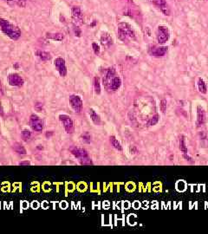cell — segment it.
Wrapping results in <instances>:
<instances>
[{"instance_id":"cell-46","label":"cell","mask_w":208,"mask_h":234,"mask_svg":"<svg viewBox=\"0 0 208 234\" xmlns=\"http://www.w3.org/2000/svg\"><path fill=\"white\" fill-rule=\"evenodd\" d=\"M5 1H7V2H14L15 0H5Z\"/></svg>"},{"instance_id":"cell-33","label":"cell","mask_w":208,"mask_h":234,"mask_svg":"<svg viewBox=\"0 0 208 234\" xmlns=\"http://www.w3.org/2000/svg\"><path fill=\"white\" fill-rule=\"evenodd\" d=\"M15 2L20 7H24L26 4V0H15Z\"/></svg>"},{"instance_id":"cell-37","label":"cell","mask_w":208,"mask_h":234,"mask_svg":"<svg viewBox=\"0 0 208 234\" xmlns=\"http://www.w3.org/2000/svg\"><path fill=\"white\" fill-rule=\"evenodd\" d=\"M0 115H1V116H4V108H3V106H2L1 101H0Z\"/></svg>"},{"instance_id":"cell-36","label":"cell","mask_w":208,"mask_h":234,"mask_svg":"<svg viewBox=\"0 0 208 234\" xmlns=\"http://www.w3.org/2000/svg\"><path fill=\"white\" fill-rule=\"evenodd\" d=\"M19 165L20 166H28V165H31V162L28 161V160H26V161H21V162H19Z\"/></svg>"},{"instance_id":"cell-45","label":"cell","mask_w":208,"mask_h":234,"mask_svg":"<svg viewBox=\"0 0 208 234\" xmlns=\"http://www.w3.org/2000/svg\"><path fill=\"white\" fill-rule=\"evenodd\" d=\"M61 206H62V204H61ZM67 205H66V203L65 202H63V207H65Z\"/></svg>"},{"instance_id":"cell-2","label":"cell","mask_w":208,"mask_h":234,"mask_svg":"<svg viewBox=\"0 0 208 234\" xmlns=\"http://www.w3.org/2000/svg\"><path fill=\"white\" fill-rule=\"evenodd\" d=\"M69 103L71 108L76 113H81L83 109V101L82 100L81 96L77 95H71L69 96Z\"/></svg>"},{"instance_id":"cell-7","label":"cell","mask_w":208,"mask_h":234,"mask_svg":"<svg viewBox=\"0 0 208 234\" xmlns=\"http://www.w3.org/2000/svg\"><path fill=\"white\" fill-rule=\"evenodd\" d=\"M71 16H72V19H73L74 23H77V25L83 23V14H82L81 8L79 6L72 7Z\"/></svg>"},{"instance_id":"cell-44","label":"cell","mask_w":208,"mask_h":234,"mask_svg":"<svg viewBox=\"0 0 208 234\" xmlns=\"http://www.w3.org/2000/svg\"><path fill=\"white\" fill-rule=\"evenodd\" d=\"M96 24H97V21H94V22L91 23V25H90V26H91V27H94V26H96Z\"/></svg>"},{"instance_id":"cell-23","label":"cell","mask_w":208,"mask_h":234,"mask_svg":"<svg viewBox=\"0 0 208 234\" xmlns=\"http://www.w3.org/2000/svg\"><path fill=\"white\" fill-rule=\"evenodd\" d=\"M198 88H199V90H200L201 93H206V90H207L206 83L205 82V81L202 78H199V80H198Z\"/></svg>"},{"instance_id":"cell-5","label":"cell","mask_w":208,"mask_h":234,"mask_svg":"<svg viewBox=\"0 0 208 234\" xmlns=\"http://www.w3.org/2000/svg\"><path fill=\"white\" fill-rule=\"evenodd\" d=\"M169 30L166 26H159L157 31V40L159 43H165L169 39Z\"/></svg>"},{"instance_id":"cell-16","label":"cell","mask_w":208,"mask_h":234,"mask_svg":"<svg viewBox=\"0 0 208 234\" xmlns=\"http://www.w3.org/2000/svg\"><path fill=\"white\" fill-rule=\"evenodd\" d=\"M114 76H116V70L115 69H108L106 71V74L103 77V84L106 87H108L109 86V83L111 82L112 78L114 77Z\"/></svg>"},{"instance_id":"cell-12","label":"cell","mask_w":208,"mask_h":234,"mask_svg":"<svg viewBox=\"0 0 208 234\" xmlns=\"http://www.w3.org/2000/svg\"><path fill=\"white\" fill-rule=\"evenodd\" d=\"M70 152L77 159H82V158L89 157V153L85 148L75 147V148H72L70 149Z\"/></svg>"},{"instance_id":"cell-30","label":"cell","mask_w":208,"mask_h":234,"mask_svg":"<svg viewBox=\"0 0 208 234\" xmlns=\"http://www.w3.org/2000/svg\"><path fill=\"white\" fill-rule=\"evenodd\" d=\"M92 48H93V51H94L95 55H97V56H99V54H100V51H101L99 44H97V43H92Z\"/></svg>"},{"instance_id":"cell-41","label":"cell","mask_w":208,"mask_h":234,"mask_svg":"<svg viewBox=\"0 0 208 234\" xmlns=\"http://www.w3.org/2000/svg\"><path fill=\"white\" fill-rule=\"evenodd\" d=\"M13 67H14V69H16V70H17V69H19V64H18L17 62H16L15 64L13 65Z\"/></svg>"},{"instance_id":"cell-26","label":"cell","mask_w":208,"mask_h":234,"mask_svg":"<svg viewBox=\"0 0 208 234\" xmlns=\"http://www.w3.org/2000/svg\"><path fill=\"white\" fill-rule=\"evenodd\" d=\"M159 121V115H155L154 116L151 118L149 121H147V125L148 126H154V125L157 124V122Z\"/></svg>"},{"instance_id":"cell-9","label":"cell","mask_w":208,"mask_h":234,"mask_svg":"<svg viewBox=\"0 0 208 234\" xmlns=\"http://www.w3.org/2000/svg\"><path fill=\"white\" fill-rule=\"evenodd\" d=\"M118 29L123 31L124 33L127 35L128 39H135V32L133 30V28L131 27L130 24H128L127 23H125V22L120 23L118 24Z\"/></svg>"},{"instance_id":"cell-19","label":"cell","mask_w":208,"mask_h":234,"mask_svg":"<svg viewBox=\"0 0 208 234\" xmlns=\"http://www.w3.org/2000/svg\"><path fill=\"white\" fill-rule=\"evenodd\" d=\"M13 149L17 154H18L20 155H25L27 154V151H26L25 148L19 142H15L13 144Z\"/></svg>"},{"instance_id":"cell-31","label":"cell","mask_w":208,"mask_h":234,"mask_svg":"<svg viewBox=\"0 0 208 234\" xmlns=\"http://www.w3.org/2000/svg\"><path fill=\"white\" fill-rule=\"evenodd\" d=\"M160 108H161V112L163 114L166 113V100H161V104H160Z\"/></svg>"},{"instance_id":"cell-39","label":"cell","mask_w":208,"mask_h":234,"mask_svg":"<svg viewBox=\"0 0 208 234\" xmlns=\"http://www.w3.org/2000/svg\"><path fill=\"white\" fill-rule=\"evenodd\" d=\"M0 94H1V95H4V88H3V85H2L1 80H0Z\"/></svg>"},{"instance_id":"cell-3","label":"cell","mask_w":208,"mask_h":234,"mask_svg":"<svg viewBox=\"0 0 208 234\" xmlns=\"http://www.w3.org/2000/svg\"><path fill=\"white\" fill-rule=\"evenodd\" d=\"M30 126H31V129L37 133H40L42 132V129H43V123H42V119L37 115H31L30 116Z\"/></svg>"},{"instance_id":"cell-11","label":"cell","mask_w":208,"mask_h":234,"mask_svg":"<svg viewBox=\"0 0 208 234\" xmlns=\"http://www.w3.org/2000/svg\"><path fill=\"white\" fill-rule=\"evenodd\" d=\"M206 121V113L203 107H197V127H201Z\"/></svg>"},{"instance_id":"cell-38","label":"cell","mask_w":208,"mask_h":234,"mask_svg":"<svg viewBox=\"0 0 208 234\" xmlns=\"http://www.w3.org/2000/svg\"><path fill=\"white\" fill-rule=\"evenodd\" d=\"M130 152H131V154H136L138 152V150L135 147H132V148H130Z\"/></svg>"},{"instance_id":"cell-14","label":"cell","mask_w":208,"mask_h":234,"mask_svg":"<svg viewBox=\"0 0 208 234\" xmlns=\"http://www.w3.org/2000/svg\"><path fill=\"white\" fill-rule=\"evenodd\" d=\"M149 52L152 56H165L166 53L167 52V47H152L150 50H149Z\"/></svg>"},{"instance_id":"cell-17","label":"cell","mask_w":208,"mask_h":234,"mask_svg":"<svg viewBox=\"0 0 208 234\" xmlns=\"http://www.w3.org/2000/svg\"><path fill=\"white\" fill-rule=\"evenodd\" d=\"M121 85V78L119 76H114V77L112 78L108 88L111 90H113V91H116V90H119Z\"/></svg>"},{"instance_id":"cell-6","label":"cell","mask_w":208,"mask_h":234,"mask_svg":"<svg viewBox=\"0 0 208 234\" xmlns=\"http://www.w3.org/2000/svg\"><path fill=\"white\" fill-rule=\"evenodd\" d=\"M54 65L56 69L57 70L59 75L64 77L67 76V67H66L65 60L62 57H57L54 61Z\"/></svg>"},{"instance_id":"cell-8","label":"cell","mask_w":208,"mask_h":234,"mask_svg":"<svg viewBox=\"0 0 208 234\" xmlns=\"http://www.w3.org/2000/svg\"><path fill=\"white\" fill-rule=\"evenodd\" d=\"M179 144H180V149L183 154V158L190 162H193V159L188 155V153H187V148L186 145V136L184 134H181L179 137Z\"/></svg>"},{"instance_id":"cell-4","label":"cell","mask_w":208,"mask_h":234,"mask_svg":"<svg viewBox=\"0 0 208 234\" xmlns=\"http://www.w3.org/2000/svg\"><path fill=\"white\" fill-rule=\"evenodd\" d=\"M59 120L62 122L66 133L72 134L74 132V121L71 119V117L67 115H59Z\"/></svg>"},{"instance_id":"cell-43","label":"cell","mask_w":208,"mask_h":234,"mask_svg":"<svg viewBox=\"0 0 208 234\" xmlns=\"http://www.w3.org/2000/svg\"><path fill=\"white\" fill-rule=\"evenodd\" d=\"M37 149H38V150H42V149H43V147L41 146V145H39V146L37 147Z\"/></svg>"},{"instance_id":"cell-40","label":"cell","mask_w":208,"mask_h":234,"mask_svg":"<svg viewBox=\"0 0 208 234\" xmlns=\"http://www.w3.org/2000/svg\"><path fill=\"white\" fill-rule=\"evenodd\" d=\"M22 207H23V209H26V208H28V207H29V205H28L27 202H23L22 203Z\"/></svg>"},{"instance_id":"cell-34","label":"cell","mask_w":208,"mask_h":234,"mask_svg":"<svg viewBox=\"0 0 208 234\" xmlns=\"http://www.w3.org/2000/svg\"><path fill=\"white\" fill-rule=\"evenodd\" d=\"M35 109H37V111H42V102H36V104H35Z\"/></svg>"},{"instance_id":"cell-1","label":"cell","mask_w":208,"mask_h":234,"mask_svg":"<svg viewBox=\"0 0 208 234\" xmlns=\"http://www.w3.org/2000/svg\"><path fill=\"white\" fill-rule=\"evenodd\" d=\"M0 30L4 35L14 41L18 40L21 37V30L19 28L4 18H0Z\"/></svg>"},{"instance_id":"cell-32","label":"cell","mask_w":208,"mask_h":234,"mask_svg":"<svg viewBox=\"0 0 208 234\" xmlns=\"http://www.w3.org/2000/svg\"><path fill=\"white\" fill-rule=\"evenodd\" d=\"M200 137H201V140H206V143H208V132L202 131L201 133H200Z\"/></svg>"},{"instance_id":"cell-15","label":"cell","mask_w":208,"mask_h":234,"mask_svg":"<svg viewBox=\"0 0 208 234\" xmlns=\"http://www.w3.org/2000/svg\"><path fill=\"white\" fill-rule=\"evenodd\" d=\"M149 1L155 4L156 6H158L165 15H169V10L167 8L165 0H149Z\"/></svg>"},{"instance_id":"cell-13","label":"cell","mask_w":208,"mask_h":234,"mask_svg":"<svg viewBox=\"0 0 208 234\" xmlns=\"http://www.w3.org/2000/svg\"><path fill=\"white\" fill-rule=\"evenodd\" d=\"M101 44L104 47L108 49L109 47H111L113 45V38H112L111 35L108 33V32H103L102 36H101L100 39Z\"/></svg>"},{"instance_id":"cell-28","label":"cell","mask_w":208,"mask_h":234,"mask_svg":"<svg viewBox=\"0 0 208 234\" xmlns=\"http://www.w3.org/2000/svg\"><path fill=\"white\" fill-rule=\"evenodd\" d=\"M80 164H81V165H83V166H86V165H93V162L92 160H90L89 157H87V158L80 159Z\"/></svg>"},{"instance_id":"cell-27","label":"cell","mask_w":208,"mask_h":234,"mask_svg":"<svg viewBox=\"0 0 208 234\" xmlns=\"http://www.w3.org/2000/svg\"><path fill=\"white\" fill-rule=\"evenodd\" d=\"M73 31H74V34H75V36L76 37H82V30L79 28V26L78 25H74L73 26Z\"/></svg>"},{"instance_id":"cell-29","label":"cell","mask_w":208,"mask_h":234,"mask_svg":"<svg viewBox=\"0 0 208 234\" xmlns=\"http://www.w3.org/2000/svg\"><path fill=\"white\" fill-rule=\"evenodd\" d=\"M82 140H83L84 142H86V143H89L90 142V140H91V135L89 134H88V133H85V134H83L82 135Z\"/></svg>"},{"instance_id":"cell-18","label":"cell","mask_w":208,"mask_h":234,"mask_svg":"<svg viewBox=\"0 0 208 234\" xmlns=\"http://www.w3.org/2000/svg\"><path fill=\"white\" fill-rule=\"evenodd\" d=\"M89 116H90V119L91 121L95 123L96 125H101L102 123V121H101V117L96 112V110H94L93 109H90L89 110Z\"/></svg>"},{"instance_id":"cell-42","label":"cell","mask_w":208,"mask_h":234,"mask_svg":"<svg viewBox=\"0 0 208 234\" xmlns=\"http://www.w3.org/2000/svg\"><path fill=\"white\" fill-rule=\"evenodd\" d=\"M37 207H38V204H37V202L33 203V207H34V208H36V209H37Z\"/></svg>"},{"instance_id":"cell-24","label":"cell","mask_w":208,"mask_h":234,"mask_svg":"<svg viewBox=\"0 0 208 234\" xmlns=\"http://www.w3.org/2000/svg\"><path fill=\"white\" fill-rule=\"evenodd\" d=\"M94 90H95V92H96L97 95H100L101 94L100 80H99V78L97 77V76L94 78Z\"/></svg>"},{"instance_id":"cell-25","label":"cell","mask_w":208,"mask_h":234,"mask_svg":"<svg viewBox=\"0 0 208 234\" xmlns=\"http://www.w3.org/2000/svg\"><path fill=\"white\" fill-rule=\"evenodd\" d=\"M21 137L23 140H29L31 137V132L28 129H23V131L21 132Z\"/></svg>"},{"instance_id":"cell-21","label":"cell","mask_w":208,"mask_h":234,"mask_svg":"<svg viewBox=\"0 0 208 234\" xmlns=\"http://www.w3.org/2000/svg\"><path fill=\"white\" fill-rule=\"evenodd\" d=\"M109 141H110L113 148H116V150H118V151H122V146L120 143L119 140L116 139V136L112 135V136L109 137Z\"/></svg>"},{"instance_id":"cell-20","label":"cell","mask_w":208,"mask_h":234,"mask_svg":"<svg viewBox=\"0 0 208 234\" xmlns=\"http://www.w3.org/2000/svg\"><path fill=\"white\" fill-rule=\"evenodd\" d=\"M46 37L48 39H50V40H54V41H58V42H61L63 40L64 37H63V34L62 33H46Z\"/></svg>"},{"instance_id":"cell-35","label":"cell","mask_w":208,"mask_h":234,"mask_svg":"<svg viewBox=\"0 0 208 234\" xmlns=\"http://www.w3.org/2000/svg\"><path fill=\"white\" fill-rule=\"evenodd\" d=\"M54 135V132L53 131H47L46 133H45V136L47 137V138H50V137H52Z\"/></svg>"},{"instance_id":"cell-22","label":"cell","mask_w":208,"mask_h":234,"mask_svg":"<svg viewBox=\"0 0 208 234\" xmlns=\"http://www.w3.org/2000/svg\"><path fill=\"white\" fill-rule=\"evenodd\" d=\"M36 56H37L40 60L44 61V62L50 60V53H48V52H46V51H37L36 52Z\"/></svg>"},{"instance_id":"cell-10","label":"cell","mask_w":208,"mask_h":234,"mask_svg":"<svg viewBox=\"0 0 208 234\" xmlns=\"http://www.w3.org/2000/svg\"><path fill=\"white\" fill-rule=\"evenodd\" d=\"M8 82L13 87H21L23 86L24 80L18 74H10L8 76Z\"/></svg>"}]
</instances>
